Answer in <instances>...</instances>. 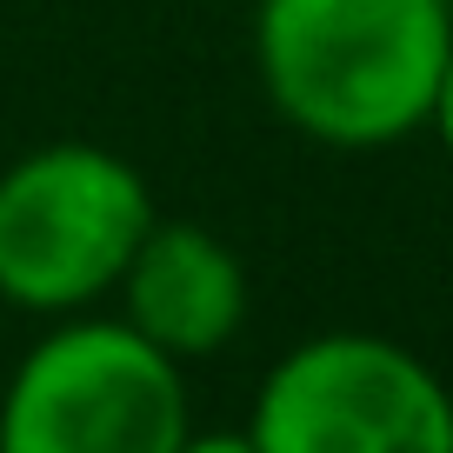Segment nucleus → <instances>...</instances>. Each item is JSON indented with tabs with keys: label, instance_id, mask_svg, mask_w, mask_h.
I'll list each match as a JSON object with an SVG mask.
<instances>
[{
	"label": "nucleus",
	"instance_id": "8",
	"mask_svg": "<svg viewBox=\"0 0 453 453\" xmlns=\"http://www.w3.org/2000/svg\"><path fill=\"white\" fill-rule=\"evenodd\" d=\"M447 14H453V0H447Z\"/></svg>",
	"mask_w": 453,
	"mask_h": 453
},
{
	"label": "nucleus",
	"instance_id": "5",
	"mask_svg": "<svg viewBox=\"0 0 453 453\" xmlns=\"http://www.w3.org/2000/svg\"><path fill=\"white\" fill-rule=\"evenodd\" d=\"M113 294H120V320L180 367L220 354L247 326V267L200 220H154Z\"/></svg>",
	"mask_w": 453,
	"mask_h": 453
},
{
	"label": "nucleus",
	"instance_id": "3",
	"mask_svg": "<svg viewBox=\"0 0 453 453\" xmlns=\"http://www.w3.org/2000/svg\"><path fill=\"white\" fill-rule=\"evenodd\" d=\"M187 373L120 313H67L34 340L0 394V453H173Z\"/></svg>",
	"mask_w": 453,
	"mask_h": 453
},
{
	"label": "nucleus",
	"instance_id": "6",
	"mask_svg": "<svg viewBox=\"0 0 453 453\" xmlns=\"http://www.w3.org/2000/svg\"><path fill=\"white\" fill-rule=\"evenodd\" d=\"M173 453H254V440H247V426L241 434H194V426H187V440Z\"/></svg>",
	"mask_w": 453,
	"mask_h": 453
},
{
	"label": "nucleus",
	"instance_id": "2",
	"mask_svg": "<svg viewBox=\"0 0 453 453\" xmlns=\"http://www.w3.org/2000/svg\"><path fill=\"white\" fill-rule=\"evenodd\" d=\"M154 220V187L113 147H34L0 173V300L47 320L94 313Z\"/></svg>",
	"mask_w": 453,
	"mask_h": 453
},
{
	"label": "nucleus",
	"instance_id": "4",
	"mask_svg": "<svg viewBox=\"0 0 453 453\" xmlns=\"http://www.w3.org/2000/svg\"><path fill=\"white\" fill-rule=\"evenodd\" d=\"M254 453H453V394L380 334H313L254 387Z\"/></svg>",
	"mask_w": 453,
	"mask_h": 453
},
{
	"label": "nucleus",
	"instance_id": "7",
	"mask_svg": "<svg viewBox=\"0 0 453 453\" xmlns=\"http://www.w3.org/2000/svg\"><path fill=\"white\" fill-rule=\"evenodd\" d=\"M426 127L440 134V147L453 154V54H447V73H440V100H434V120Z\"/></svg>",
	"mask_w": 453,
	"mask_h": 453
},
{
	"label": "nucleus",
	"instance_id": "1",
	"mask_svg": "<svg viewBox=\"0 0 453 453\" xmlns=\"http://www.w3.org/2000/svg\"><path fill=\"white\" fill-rule=\"evenodd\" d=\"M254 73L294 134L340 154L400 147L434 120L453 54L447 0H254Z\"/></svg>",
	"mask_w": 453,
	"mask_h": 453
}]
</instances>
